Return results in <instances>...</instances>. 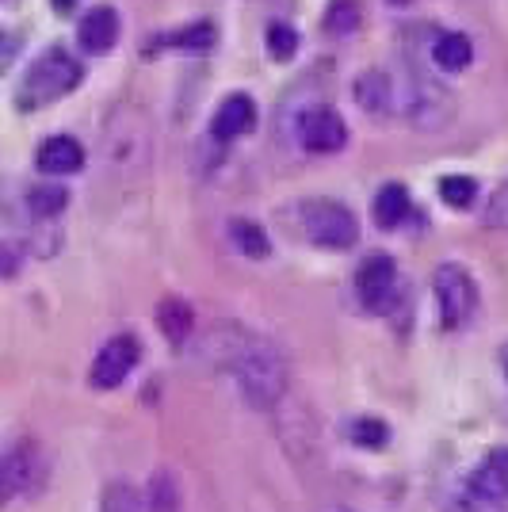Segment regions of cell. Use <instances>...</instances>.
Wrapping results in <instances>:
<instances>
[{"label":"cell","mask_w":508,"mask_h":512,"mask_svg":"<svg viewBox=\"0 0 508 512\" xmlns=\"http://www.w3.org/2000/svg\"><path fill=\"white\" fill-rule=\"evenodd\" d=\"M222 363L230 367L241 398L253 409L268 413V409H276L279 402H283L291 371H287L283 352H279L268 337H260V333H241V329H237V333H230V344H226V352H222Z\"/></svg>","instance_id":"6da1fadb"},{"label":"cell","mask_w":508,"mask_h":512,"mask_svg":"<svg viewBox=\"0 0 508 512\" xmlns=\"http://www.w3.org/2000/svg\"><path fill=\"white\" fill-rule=\"evenodd\" d=\"M81 77H85V69L77 62V54H69L65 46H50L23 73L16 100H20L23 111L27 107H46L54 104V100H62L65 92H73V88L81 85Z\"/></svg>","instance_id":"7a4b0ae2"},{"label":"cell","mask_w":508,"mask_h":512,"mask_svg":"<svg viewBox=\"0 0 508 512\" xmlns=\"http://www.w3.org/2000/svg\"><path fill=\"white\" fill-rule=\"evenodd\" d=\"M298 234L321 249H352L360 241V222L344 203L333 199H306L295 207Z\"/></svg>","instance_id":"3957f363"},{"label":"cell","mask_w":508,"mask_h":512,"mask_svg":"<svg viewBox=\"0 0 508 512\" xmlns=\"http://www.w3.org/2000/svg\"><path fill=\"white\" fill-rule=\"evenodd\" d=\"M432 291H436V306H440V321L444 329H463L466 321L478 310V283L466 272L463 264H440L432 276Z\"/></svg>","instance_id":"277c9868"},{"label":"cell","mask_w":508,"mask_h":512,"mask_svg":"<svg viewBox=\"0 0 508 512\" xmlns=\"http://www.w3.org/2000/svg\"><path fill=\"white\" fill-rule=\"evenodd\" d=\"M46 478V463L39 455V444L35 440H12L4 459H0V497L4 501H20V497H31L39 493Z\"/></svg>","instance_id":"5b68a950"},{"label":"cell","mask_w":508,"mask_h":512,"mask_svg":"<svg viewBox=\"0 0 508 512\" xmlns=\"http://www.w3.org/2000/svg\"><path fill=\"white\" fill-rule=\"evenodd\" d=\"M508 501V448H489L470 478H466V505L482 512H497Z\"/></svg>","instance_id":"8992f818"},{"label":"cell","mask_w":508,"mask_h":512,"mask_svg":"<svg viewBox=\"0 0 508 512\" xmlns=\"http://www.w3.org/2000/svg\"><path fill=\"white\" fill-rule=\"evenodd\" d=\"M356 295L371 314H390L398 302V268L386 253H367L356 268Z\"/></svg>","instance_id":"52a82bcc"},{"label":"cell","mask_w":508,"mask_h":512,"mask_svg":"<svg viewBox=\"0 0 508 512\" xmlns=\"http://www.w3.org/2000/svg\"><path fill=\"white\" fill-rule=\"evenodd\" d=\"M138 360H142L138 337H134V333H115V337L104 341V348L96 352L92 371H88V383L96 386V390H115V386H123V379L138 367Z\"/></svg>","instance_id":"ba28073f"},{"label":"cell","mask_w":508,"mask_h":512,"mask_svg":"<svg viewBox=\"0 0 508 512\" xmlns=\"http://www.w3.org/2000/svg\"><path fill=\"white\" fill-rule=\"evenodd\" d=\"M298 142L310 153H337L348 142V130L333 107H314L298 119Z\"/></svg>","instance_id":"9c48e42d"},{"label":"cell","mask_w":508,"mask_h":512,"mask_svg":"<svg viewBox=\"0 0 508 512\" xmlns=\"http://www.w3.org/2000/svg\"><path fill=\"white\" fill-rule=\"evenodd\" d=\"M256 127V104L253 96H245V92H230L218 111H214L211 119V134L214 142H233V138H241V134H249Z\"/></svg>","instance_id":"30bf717a"},{"label":"cell","mask_w":508,"mask_h":512,"mask_svg":"<svg viewBox=\"0 0 508 512\" xmlns=\"http://www.w3.org/2000/svg\"><path fill=\"white\" fill-rule=\"evenodd\" d=\"M77 39L85 46L88 54H107L115 39H119V16H115V8H107V4H96L92 12L81 16L77 23Z\"/></svg>","instance_id":"8fae6325"},{"label":"cell","mask_w":508,"mask_h":512,"mask_svg":"<svg viewBox=\"0 0 508 512\" xmlns=\"http://www.w3.org/2000/svg\"><path fill=\"white\" fill-rule=\"evenodd\" d=\"M356 100L371 115H394L398 111V85H394L390 73L371 69V73H363L360 81H356Z\"/></svg>","instance_id":"7c38bea8"},{"label":"cell","mask_w":508,"mask_h":512,"mask_svg":"<svg viewBox=\"0 0 508 512\" xmlns=\"http://www.w3.org/2000/svg\"><path fill=\"white\" fill-rule=\"evenodd\" d=\"M39 169L46 176H69V172H81L85 165V150H81V142L77 138H69V134H58V138H46L43 146H39Z\"/></svg>","instance_id":"4fadbf2b"},{"label":"cell","mask_w":508,"mask_h":512,"mask_svg":"<svg viewBox=\"0 0 508 512\" xmlns=\"http://www.w3.org/2000/svg\"><path fill=\"white\" fill-rule=\"evenodd\" d=\"M409 214H413V203H409V192L402 184H382L375 195V222L382 230H398Z\"/></svg>","instance_id":"5bb4252c"},{"label":"cell","mask_w":508,"mask_h":512,"mask_svg":"<svg viewBox=\"0 0 508 512\" xmlns=\"http://www.w3.org/2000/svg\"><path fill=\"white\" fill-rule=\"evenodd\" d=\"M474 58V43L459 35V31H444V35H436V43H432V62L440 65V69H451V73H459L466 69Z\"/></svg>","instance_id":"9a60e30c"},{"label":"cell","mask_w":508,"mask_h":512,"mask_svg":"<svg viewBox=\"0 0 508 512\" xmlns=\"http://www.w3.org/2000/svg\"><path fill=\"white\" fill-rule=\"evenodd\" d=\"M157 325H161V333L169 337V344H180L191 337V325H195V314H191V306L184 299H165L157 306Z\"/></svg>","instance_id":"2e32d148"},{"label":"cell","mask_w":508,"mask_h":512,"mask_svg":"<svg viewBox=\"0 0 508 512\" xmlns=\"http://www.w3.org/2000/svg\"><path fill=\"white\" fill-rule=\"evenodd\" d=\"M230 237H233V245H237L245 256H253V260H264L268 249H272V245H268V234H264V226H256L253 218H233Z\"/></svg>","instance_id":"e0dca14e"},{"label":"cell","mask_w":508,"mask_h":512,"mask_svg":"<svg viewBox=\"0 0 508 512\" xmlns=\"http://www.w3.org/2000/svg\"><path fill=\"white\" fill-rule=\"evenodd\" d=\"M348 436H352L356 448H367V451H379L390 444V428H386L382 417H356L348 425Z\"/></svg>","instance_id":"ac0fdd59"},{"label":"cell","mask_w":508,"mask_h":512,"mask_svg":"<svg viewBox=\"0 0 508 512\" xmlns=\"http://www.w3.org/2000/svg\"><path fill=\"white\" fill-rule=\"evenodd\" d=\"M214 39H218V31H214V23H191V27H184V31H172V35H165L161 43L172 46V50H211Z\"/></svg>","instance_id":"d6986e66"},{"label":"cell","mask_w":508,"mask_h":512,"mask_svg":"<svg viewBox=\"0 0 508 512\" xmlns=\"http://www.w3.org/2000/svg\"><path fill=\"white\" fill-rule=\"evenodd\" d=\"M363 4L360 0H329V12H325V31H333V35H348V31H356L363 20L360 12Z\"/></svg>","instance_id":"ffe728a7"},{"label":"cell","mask_w":508,"mask_h":512,"mask_svg":"<svg viewBox=\"0 0 508 512\" xmlns=\"http://www.w3.org/2000/svg\"><path fill=\"white\" fill-rule=\"evenodd\" d=\"M100 512H142V497L130 482H107L100 497Z\"/></svg>","instance_id":"44dd1931"},{"label":"cell","mask_w":508,"mask_h":512,"mask_svg":"<svg viewBox=\"0 0 508 512\" xmlns=\"http://www.w3.org/2000/svg\"><path fill=\"white\" fill-rule=\"evenodd\" d=\"M474 195H478L474 176H444V180H440V199H444L447 207H455V211L470 207V203H474Z\"/></svg>","instance_id":"7402d4cb"},{"label":"cell","mask_w":508,"mask_h":512,"mask_svg":"<svg viewBox=\"0 0 508 512\" xmlns=\"http://www.w3.org/2000/svg\"><path fill=\"white\" fill-rule=\"evenodd\" d=\"M65 203H69V192H65V188H31V192H27V207H31V214H39V218L62 214Z\"/></svg>","instance_id":"603a6c76"},{"label":"cell","mask_w":508,"mask_h":512,"mask_svg":"<svg viewBox=\"0 0 508 512\" xmlns=\"http://www.w3.org/2000/svg\"><path fill=\"white\" fill-rule=\"evenodd\" d=\"M295 50H298L295 27H291V23H272V27H268V54H272L276 62H287Z\"/></svg>","instance_id":"cb8c5ba5"},{"label":"cell","mask_w":508,"mask_h":512,"mask_svg":"<svg viewBox=\"0 0 508 512\" xmlns=\"http://www.w3.org/2000/svg\"><path fill=\"white\" fill-rule=\"evenodd\" d=\"M482 222L493 226V230H508V184H501L497 192L489 195V207L482 214Z\"/></svg>","instance_id":"d4e9b609"},{"label":"cell","mask_w":508,"mask_h":512,"mask_svg":"<svg viewBox=\"0 0 508 512\" xmlns=\"http://www.w3.org/2000/svg\"><path fill=\"white\" fill-rule=\"evenodd\" d=\"M73 4H77V0H54V8H58V12H69Z\"/></svg>","instance_id":"484cf974"},{"label":"cell","mask_w":508,"mask_h":512,"mask_svg":"<svg viewBox=\"0 0 508 512\" xmlns=\"http://www.w3.org/2000/svg\"><path fill=\"white\" fill-rule=\"evenodd\" d=\"M501 367H505V379H508V344L501 348Z\"/></svg>","instance_id":"4316f807"},{"label":"cell","mask_w":508,"mask_h":512,"mask_svg":"<svg viewBox=\"0 0 508 512\" xmlns=\"http://www.w3.org/2000/svg\"><path fill=\"white\" fill-rule=\"evenodd\" d=\"M390 4H409V0H390Z\"/></svg>","instance_id":"83f0119b"}]
</instances>
